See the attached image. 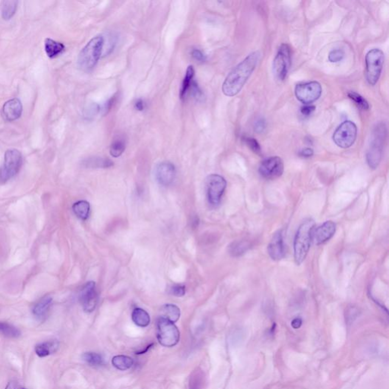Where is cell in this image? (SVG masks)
<instances>
[{"label": "cell", "mask_w": 389, "mask_h": 389, "mask_svg": "<svg viewBox=\"0 0 389 389\" xmlns=\"http://www.w3.org/2000/svg\"><path fill=\"white\" fill-rule=\"evenodd\" d=\"M73 212L81 220L88 218L90 214V204L87 201H79L72 205Z\"/></svg>", "instance_id": "obj_26"}, {"label": "cell", "mask_w": 389, "mask_h": 389, "mask_svg": "<svg viewBox=\"0 0 389 389\" xmlns=\"http://www.w3.org/2000/svg\"><path fill=\"white\" fill-rule=\"evenodd\" d=\"M194 76L195 70L193 66L189 65L187 69H186V75H185L184 79H183V84H182L181 90H180V97L181 98V100H184L185 98L186 97V94L189 92L192 82L194 81Z\"/></svg>", "instance_id": "obj_25"}, {"label": "cell", "mask_w": 389, "mask_h": 389, "mask_svg": "<svg viewBox=\"0 0 389 389\" xmlns=\"http://www.w3.org/2000/svg\"><path fill=\"white\" fill-rule=\"evenodd\" d=\"M386 136V127L385 124H379L374 129L371 144L367 154V161L372 169H376L381 162L382 157V148Z\"/></svg>", "instance_id": "obj_4"}, {"label": "cell", "mask_w": 389, "mask_h": 389, "mask_svg": "<svg viewBox=\"0 0 389 389\" xmlns=\"http://www.w3.org/2000/svg\"><path fill=\"white\" fill-rule=\"evenodd\" d=\"M105 40L103 36L93 37L81 51L77 60V65L81 70L90 71L98 64L104 51Z\"/></svg>", "instance_id": "obj_2"}, {"label": "cell", "mask_w": 389, "mask_h": 389, "mask_svg": "<svg viewBox=\"0 0 389 389\" xmlns=\"http://www.w3.org/2000/svg\"><path fill=\"white\" fill-rule=\"evenodd\" d=\"M315 106L311 105V104H307V105L303 106V107H301V109H300V111H301V113L303 116H309L315 111Z\"/></svg>", "instance_id": "obj_40"}, {"label": "cell", "mask_w": 389, "mask_h": 389, "mask_svg": "<svg viewBox=\"0 0 389 389\" xmlns=\"http://www.w3.org/2000/svg\"><path fill=\"white\" fill-rule=\"evenodd\" d=\"M161 318L166 319L171 323H174L178 321L180 317V309L178 306L174 304H166L161 307Z\"/></svg>", "instance_id": "obj_21"}, {"label": "cell", "mask_w": 389, "mask_h": 389, "mask_svg": "<svg viewBox=\"0 0 389 389\" xmlns=\"http://www.w3.org/2000/svg\"><path fill=\"white\" fill-rule=\"evenodd\" d=\"M357 136V126L351 121L342 123L333 135L334 142L342 149H348L355 142Z\"/></svg>", "instance_id": "obj_9"}, {"label": "cell", "mask_w": 389, "mask_h": 389, "mask_svg": "<svg viewBox=\"0 0 389 389\" xmlns=\"http://www.w3.org/2000/svg\"><path fill=\"white\" fill-rule=\"evenodd\" d=\"M23 164L22 154L17 149H9L4 155V161L0 166V184L13 178L21 169Z\"/></svg>", "instance_id": "obj_5"}, {"label": "cell", "mask_w": 389, "mask_h": 389, "mask_svg": "<svg viewBox=\"0 0 389 389\" xmlns=\"http://www.w3.org/2000/svg\"><path fill=\"white\" fill-rule=\"evenodd\" d=\"M135 108L138 111H143L145 109L146 104L142 99H138L135 102Z\"/></svg>", "instance_id": "obj_43"}, {"label": "cell", "mask_w": 389, "mask_h": 389, "mask_svg": "<svg viewBox=\"0 0 389 389\" xmlns=\"http://www.w3.org/2000/svg\"><path fill=\"white\" fill-rule=\"evenodd\" d=\"M115 101H116V97L115 96H113V97H112L110 98V100H109L108 101H107L106 104H104V105L102 107V111H104V113H107L109 111H110V109L112 108V107H113V104H114Z\"/></svg>", "instance_id": "obj_41"}, {"label": "cell", "mask_w": 389, "mask_h": 389, "mask_svg": "<svg viewBox=\"0 0 389 389\" xmlns=\"http://www.w3.org/2000/svg\"><path fill=\"white\" fill-rule=\"evenodd\" d=\"M134 360L132 358L125 355L115 356L112 359V365L121 371L129 370L133 366Z\"/></svg>", "instance_id": "obj_29"}, {"label": "cell", "mask_w": 389, "mask_h": 389, "mask_svg": "<svg viewBox=\"0 0 389 389\" xmlns=\"http://www.w3.org/2000/svg\"><path fill=\"white\" fill-rule=\"evenodd\" d=\"M302 323H303V321H302L301 319L296 318L293 320L291 323V326L294 328V329H298V328H300V327H301Z\"/></svg>", "instance_id": "obj_44"}, {"label": "cell", "mask_w": 389, "mask_h": 389, "mask_svg": "<svg viewBox=\"0 0 389 389\" xmlns=\"http://www.w3.org/2000/svg\"><path fill=\"white\" fill-rule=\"evenodd\" d=\"M315 222L312 219L304 221L299 227L294 238V259L298 265L301 264L309 253L312 242V233Z\"/></svg>", "instance_id": "obj_3"}, {"label": "cell", "mask_w": 389, "mask_h": 389, "mask_svg": "<svg viewBox=\"0 0 389 389\" xmlns=\"http://www.w3.org/2000/svg\"><path fill=\"white\" fill-rule=\"evenodd\" d=\"M0 334L8 338H18L21 336V331L15 325L0 322Z\"/></svg>", "instance_id": "obj_28"}, {"label": "cell", "mask_w": 389, "mask_h": 389, "mask_svg": "<svg viewBox=\"0 0 389 389\" xmlns=\"http://www.w3.org/2000/svg\"><path fill=\"white\" fill-rule=\"evenodd\" d=\"M153 344H152V345H149V346H148V348H146L145 350H144V351H139V352L136 353V354H145V353L147 352V351H149L150 348H152V347L153 346Z\"/></svg>", "instance_id": "obj_46"}, {"label": "cell", "mask_w": 389, "mask_h": 389, "mask_svg": "<svg viewBox=\"0 0 389 389\" xmlns=\"http://www.w3.org/2000/svg\"><path fill=\"white\" fill-rule=\"evenodd\" d=\"M348 97L351 98L354 103L362 110H367L370 109V105L365 98L362 97L360 94L354 92V91H350L348 93Z\"/></svg>", "instance_id": "obj_33"}, {"label": "cell", "mask_w": 389, "mask_h": 389, "mask_svg": "<svg viewBox=\"0 0 389 389\" xmlns=\"http://www.w3.org/2000/svg\"><path fill=\"white\" fill-rule=\"evenodd\" d=\"M250 248V244L247 241H235L229 247V253L233 257H238L247 253Z\"/></svg>", "instance_id": "obj_27"}, {"label": "cell", "mask_w": 389, "mask_h": 389, "mask_svg": "<svg viewBox=\"0 0 389 389\" xmlns=\"http://www.w3.org/2000/svg\"><path fill=\"white\" fill-rule=\"evenodd\" d=\"M157 338L160 345L172 348L180 342V331L174 323L160 317L157 323Z\"/></svg>", "instance_id": "obj_7"}, {"label": "cell", "mask_w": 389, "mask_h": 389, "mask_svg": "<svg viewBox=\"0 0 389 389\" xmlns=\"http://www.w3.org/2000/svg\"><path fill=\"white\" fill-rule=\"evenodd\" d=\"M207 197L208 202L213 207H217L221 203L222 196L227 187V182L222 176L211 174L206 179Z\"/></svg>", "instance_id": "obj_10"}, {"label": "cell", "mask_w": 389, "mask_h": 389, "mask_svg": "<svg viewBox=\"0 0 389 389\" xmlns=\"http://www.w3.org/2000/svg\"><path fill=\"white\" fill-rule=\"evenodd\" d=\"M345 57V52L342 50H334L328 54V60L331 63H338Z\"/></svg>", "instance_id": "obj_35"}, {"label": "cell", "mask_w": 389, "mask_h": 389, "mask_svg": "<svg viewBox=\"0 0 389 389\" xmlns=\"http://www.w3.org/2000/svg\"><path fill=\"white\" fill-rule=\"evenodd\" d=\"M65 45L61 42L56 41L51 38H46L44 41V50L49 58L54 59L64 52Z\"/></svg>", "instance_id": "obj_20"}, {"label": "cell", "mask_w": 389, "mask_h": 389, "mask_svg": "<svg viewBox=\"0 0 389 389\" xmlns=\"http://www.w3.org/2000/svg\"><path fill=\"white\" fill-rule=\"evenodd\" d=\"M82 359L91 366H101L104 364V359L101 354L94 352H86L82 355Z\"/></svg>", "instance_id": "obj_31"}, {"label": "cell", "mask_w": 389, "mask_h": 389, "mask_svg": "<svg viewBox=\"0 0 389 389\" xmlns=\"http://www.w3.org/2000/svg\"><path fill=\"white\" fill-rule=\"evenodd\" d=\"M52 304L53 297L51 295L44 296L33 306V315L38 320H44L47 317Z\"/></svg>", "instance_id": "obj_18"}, {"label": "cell", "mask_w": 389, "mask_h": 389, "mask_svg": "<svg viewBox=\"0 0 389 389\" xmlns=\"http://www.w3.org/2000/svg\"><path fill=\"white\" fill-rule=\"evenodd\" d=\"M85 167L88 168H108L113 166V163L111 160L100 157H91L87 158L82 162Z\"/></svg>", "instance_id": "obj_23"}, {"label": "cell", "mask_w": 389, "mask_h": 389, "mask_svg": "<svg viewBox=\"0 0 389 389\" xmlns=\"http://www.w3.org/2000/svg\"><path fill=\"white\" fill-rule=\"evenodd\" d=\"M192 57L196 61L205 62L206 60V56L199 49H194L192 51Z\"/></svg>", "instance_id": "obj_39"}, {"label": "cell", "mask_w": 389, "mask_h": 389, "mask_svg": "<svg viewBox=\"0 0 389 389\" xmlns=\"http://www.w3.org/2000/svg\"><path fill=\"white\" fill-rule=\"evenodd\" d=\"M266 128V122L263 118H259L254 124L255 132L257 133H262Z\"/></svg>", "instance_id": "obj_38"}, {"label": "cell", "mask_w": 389, "mask_h": 389, "mask_svg": "<svg viewBox=\"0 0 389 389\" xmlns=\"http://www.w3.org/2000/svg\"><path fill=\"white\" fill-rule=\"evenodd\" d=\"M126 149V141L124 138H117L113 140L110 145V152L113 158H119Z\"/></svg>", "instance_id": "obj_30"}, {"label": "cell", "mask_w": 389, "mask_h": 389, "mask_svg": "<svg viewBox=\"0 0 389 389\" xmlns=\"http://www.w3.org/2000/svg\"><path fill=\"white\" fill-rule=\"evenodd\" d=\"M291 65V50L287 43L279 46L273 62V71L278 80L284 81Z\"/></svg>", "instance_id": "obj_8"}, {"label": "cell", "mask_w": 389, "mask_h": 389, "mask_svg": "<svg viewBox=\"0 0 389 389\" xmlns=\"http://www.w3.org/2000/svg\"><path fill=\"white\" fill-rule=\"evenodd\" d=\"M269 256L275 261L282 259L285 256V247L282 230H278L272 236L271 242L268 246Z\"/></svg>", "instance_id": "obj_17"}, {"label": "cell", "mask_w": 389, "mask_h": 389, "mask_svg": "<svg viewBox=\"0 0 389 389\" xmlns=\"http://www.w3.org/2000/svg\"><path fill=\"white\" fill-rule=\"evenodd\" d=\"M204 376L201 370H196L191 375L190 379H189V388L190 389H202L203 385Z\"/></svg>", "instance_id": "obj_32"}, {"label": "cell", "mask_w": 389, "mask_h": 389, "mask_svg": "<svg viewBox=\"0 0 389 389\" xmlns=\"http://www.w3.org/2000/svg\"><path fill=\"white\" fill-rule=\"evenodd\" d=\"M323 88L318 82L299 84L295 88V95L297 100L304 104H311L321 97Z\"/></svg>", "instance_id": "obj_11"}, {"label": "cell", "mask_w": 389, "mask_h": 389, "mask_svg": "<svg viewBox=\"0 0 389 389\" xmlns=\"http://www.w3.org/2000/svg\"><path fill=\"white\" fill-rule=\"evenodd\" d=\"M132 320L135 325L141 328L147 327L151 323L150 315L144 309L141 308H135L132 311Z\"/></svg>", "instance_id": "obj_22"}, {"label": "cell", "mask_w": 389, "mask_h": 389, "mask_svg": "<svg viewBox=\"0 0 389 389\" xmlns=\"http://www.w3.org/2000/svg\"><path fill=\"white\" fill-rule=\"evenodd\" d=\"M18 5V2L14 1V0L2 2L1 7H0L2 18L4 20H10L16 12Z\"/></svg>", "instance_id": "obj_24"}, {"label": "cell", "mask_w": 389, "mask_h": 389, "mask_svg": "<svg viewBox=\"0 0 389 389\" xmlns=\"http://www.w3.org/2000/svg\"><path fill=\"white\" fill-rule=\"evenodd\" d=\"M23 107L18 98H12L5 103L2 108V116L4 120L12 122L21 117Z\"/></svg>", "instance_id": "obj_15"}, {"label": "cell", "mask_w": 389, "mask_h": 389, "mask_svg": "<svg viewBox=\"0 0 389 389\" xmlns=\"http://www.w3.org/2000/svg\"><path fill=\"white\" fill-rule=\"evenodd\" d=\"M242 139H244L246 144L249 146V148H250L253 152L258 154V155L261 154V147H260V144H259V142L256 141V139H255V138H250V137H244Z\"/></svg>", "instance_id": "obj_34"}, {"label": "cell", "mask_w": 389, "mask_h": 389, "mask_svg": "<svg viewBox=\"0 0 389 389\" xmlns=\"http://www.w3.org/2000/svg\"><path fill=\"white\" fill-rule=\"evenodd\" d=\"M284 162L279 157H271L264 160L259 166V174L267 180H275L284 173Z\"/></svg>", "instance_id": "obj_12"}, {"label": "cell", "mask_w": 389, "mask_h": 389, "mask_svg": "<svg viewBox=\"0 0 389 389\" xmlns=\"http://www.w3.org/2000/svg\"><path fill=\"white\" fill-rule=\"evenodd\" d=\"M336 231V225L331 221L325 222L321 226L313 229L312 233V241L315 245H321L329 240Z\"/></svg>", "instance_id": "obj_16"}, {"label": "cell", "mask_w": 389, "mask_h": 389, "mask_svg": "<svg viewBox=\"0 0 389 389\" xmlns=\"http://www.w3.org/2000/svg\"><path fill=\"white\" fill-rule=\"evenodd\" d=\"M18 388H19V386L17 385L16 382H13V381L9 382L6 387V389H18Z\"/></svg>", "instance_id": "obj_45"}, {"label": "cell", "mask_w": 389, "mask_h": 389, "mask_svg": "<svg viewBox=\"0 0 389 389\" xmlns=\"http://www.w3.org/2000/svg\"><path fill=\"white\" fill-rule=\"evenodd\" d=\"M384 53L381 50H370L366 56V79L370 85L377 83L384 64Z\"/></svg>", "instance_id": "obj_6"}, {"label": "cell", "mask_w": 389, "mask_h": 389, "mask_svg": "<svg viewBox=\"0 0 389 389\" xmlns=\"http://www.w3.org/2000/svg\"><path fill=\"white\" fill-rule=\"evenodd\" d=\"M185 293H186V287L181 284H176V285L172 286L169 289V294L175 296V297H183L184 296Z\"/></svg>", "instance_id": "obj_36"}, {"label": "cell", "mask_w": 389, "mask_h": 389, "mask_svg": "<svg viewBox=\"0 0 389 389\" xmlns=\"http://www.w3.org/2000/svg\"><path fill=\"white\" fill-rule=\"evenodd\" d=\"M261 53L255 51L249 54L241 63L236 65L227 76L222 91L227 97H233L242 90L249 78L259 63Z\"/></svg>", "instance_id": "obj_1"}, {"label": "cell", "mask_w": 389, "mask_h": 389, "mask_svg": "<svg viewBox=\"0 0 389 389\" xmlns=\"http://www.w3.org/2000/svg\"><path fill=\"white\" fill-rule=\"evenodd\" d=\"M60 342L57 340L48 341L38 344L35 347V353L39 357H48L58 351Z\"/></svg>", "instance_id": "obj_19"}, {"label": "cell", "mask_w": 389, "mask_h": 389, "mask_svg": "<svg viewBox=\"0 0 389 389\" xmlns=\"http://www.w3.org/2000/svg\"><path fill=\"white\" fill-rule=\"evenodd\" d=\"M79 300L85 312H92L95 309L98 302L96 284L94 281L87 282L79 294Z\"/></svg>", "instance_id": "obj_13"}, {"label": "cell", "mask_w": 389, "mask_h": 389, "mask_svg": "<svg viewBox=\"0 0 389 389\" xmlns=\"http://www.w3.org/2000/svg\"><path fill=\"white\" fill-rule=\"evenodd\" d=\"M313 150L310 148H306V149H303L299 152V155L302 158H310L313 155Z\"/></svg>", "instance_id": "obj_42"}, {"label": "cell", "mask_w": 389, "mask_h": 389, "mask_svg": "<svg viewBox=\"0 0 389 389\" xmlns=\"http://www.w3.org/2000/svg\"><path fill=\"white\" fill-rule=\"evenodd\" d=\"M157 181L163 186H169L176 177V168L172 163L163 161L157 165L155 169Z\"/></svg>", "instance_id": "obj_14"}, {"label": "cell", "mask_w": 389, "mask_h": 389, "mask_svg": "<svg viewBox=\"0 0 389 389\" xmlns=\"http://www.w3.org/2000/svg\"><path fill=\"white\" fill-rule=\"evenodd\" d=\"M190 89H192L191 94H192V96H193L195 98H196V99H201V98H202V96H203V93H202V90L200 89L199 85H198L197 82H196V81L192 82Z\"/></svg>", "instance_id": "obj_37"}]
</instances>
